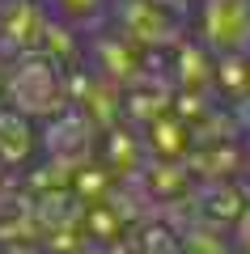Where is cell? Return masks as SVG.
<instances>
[{"mask_svg":"<svg viewBox=\"0 0 250 254\" xmlns=\"http://www.w3.org/2000/svg\"><path fill=\"white\" fill-rule=\"evenodd\" d=\"M204 38L233 51L250 38V0H204Z\"/></svg>","mask_w":250,"mask_h":254,"instance_id":"obj_1","label":"cell"},{"mask_svg":"<svg viewBox=\"0 0 250 254\" xmlns=\"http://www.w3.org/2000/svg\"><path fill=\"white\" fill-rule=\"evenodd\" d=\"M47 85H60V76H55V68L47 60H34V55H26V60L13 68L9 76V102L17 115L26 119H38V89H47Z\"/></svg>","mask_w":250,"mask_h":254,"instance_id":"obj_2","label":"cell"},{"mask_svg":"<svg viewBox=\"0 0 250 254\" xmlns=\"http://www.w3.org/2000/svg\"><path fill=\"white\" fill-rule=\"evenodd\" d=\"M98 4H102V0H55V9H60L64 17H72V21L85 17V13H93Z\"/></svg>","mask_w":250,"mask_h":254,"instance_id":"obj_3","label":"cell"}]
</instances>
